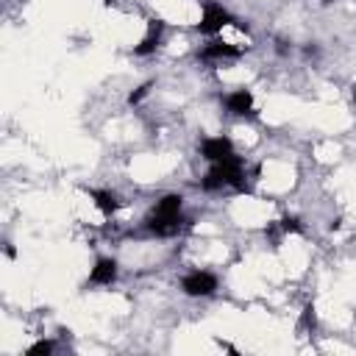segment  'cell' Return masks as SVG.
Listing matches in <instances>:
<instances>
[{"label":"cell","mask_w":356,"mask_h":356,"mask_svg":"<svg viewBox=\"0 0 356 356\" xmlns=\"http://www.w3.org/2000/svg\"><path fill=\"white\" fill-rule=\"evenodd\" d=\"M278 225H281L284 234H303V222H300V217H295V214H284V217L278 220Z\"/></svg>","instance_id":"obj_12"},{"label":"cell","mask_w":356,"mask_h":356,"mask_svg":"<svg viewBox=\"0 0 356 356\" xmlns=\"http://www.w3.org/2000/svg\"><path fill=\"white\" fill-rule=\"evenodd\" d=\"M117 275H120V264H117V259H111V256H100V259H95L86 284H92V286H111V284L117 281Z\"/></svg>","instance_id":"obj_5"},{"label":"cell","mask_w":356,"mask_h":356,"mask_svg":"<svg viewBox=\"0 0 356 356\" xmlns=\"http://www.w3.org/2000/svg\"><path fill=\"white\" fill-rule=\"evenodd\" d=\"M236 17L217 0H203V8H200V22H197V33L203 36H217L225 25H234Z\"/></svg>","instance_id":"obj_3"},{"label":"cell","mask_w":356,"mask_h":356,"mask_svg":"<svg viewBox=\"0 0 356 356\" xmlns=\"http://www.w3.org/2000/svg\"><path fill=\"white\" fill-rule=\"evenodd\" d=\"M217 286H220V281H217V275L209 273V270H189V273L181 278V289H184V295H189V298H209V295L217 292Z\"/></svg>","instance_id":"obj_4"},{"label":"cell","mask_w":356,"mask_h":356,"mask_svg":"<svg viewBox=\"0 0 356 356\" xmlns=\"http://www.w3.org/2000/svg\"><path fill=\"white\" fill-rule=\"evenodd\" d=\"M353 103H356V86H353Z\"/></svg>","instance_id":"obj_16"},{"label":"cell","mask_w":356,"mask_h":356,"mask_svg":"<svg viewBox=\"0 0 356 356\" xmlns=\"http://www.w3.org/2000/svg\"><path fill=\"white\" fill-rule=\"evenodd\" d=\"M225 186L245 189V161L236 153H231L222 161H214L209 167V172L200 178V189L203 192H220Z\"/></svg>","instance_id":"obj_2"},{"label":"cell","mask_w":356,"mask_h":356,"mask_svg":"<svg viewBox=\"0 0 356 356\" xmlns=\"http://www.w3.org/2000/svg\"><path fill=\"white\" fill-rule=\"evenodd\" d=\"M231 153H234V142H231L228 136H209V139L200 142V156H203L209 164L222 161V159H228Z\"/></svg>","instance_id":"obj_9"},{"label":"cell","mask_w":356,"mask_h":356,"mask_svg":"<svg viewBox=\"0 0 356 356\" xmlns=\"http://www.w3.org/2000/svg\"><path fill=\"white\" fill-rule=\"evenodd\" d=\"M325 3H331V0H325Z\"/></svg>","instance_id":"obj_18"},{"label":"cell","mask_w":356,"mask_h":356,"mask_svg":"<svg viewBox=\"0 0 356 356\" xmlns=\"http://www.w3.org/2000/svg\"><path fill=\"white\" fill-rule=\"evenodd\" d=\"M161 33H164V19L159 17L147 19V33L139 39V44H134V56H153L161 44Z\"/></svg>","instance_id":"obj_7"},{"label":"cell","mask_w":356,"mask_h":356,"mask_svg":"<svg viewBox=\"0 0 356 356\" xmlns=\"http://www.w3.org/2000/svg\"><path fill=\"white\" fill-rule=\"evenodd\" d=\"M86 195L92 197L95 209H97L100 214H106V217H111V214H117V211L122 209L120 195H117V192H111V189H86Z\"/></svg>","instance_id":"obj_10"},{"label":"cell","mask_w":356,"mask_h":356,"mask_svg":"<svg viewBox=\"0 0 356 356\" xmlns=\"http://www.w3.org/2000/svg\"><path fill=\"white\" fill-rule=\"evenodd\" d=\"M150 89H153V81H145V83H139L131 95H128V106H139L147 95H150Z\"/></svg>","instance_id":"obj_14"},{"label":"cell","mask_w":356,"mask_h":356,"mask_svg":"<svg viewBox=\"0 0 356 356\" xmlns=\"http://www.w3.org/2000/svg\"><path fill=\"white\" fill-rule=\"evenodd\" d=\"M222 103H225V111L234 114V117H248V114L256 111L253 108L256 100H253V92L250 89H234V92H228L222 97Z\"/></svg>","instance_id":"obj_8"},{"label":"cell","mask_w":356,"mask_h":356,"mask_svg":"<svg viewBox=\"0 0 356 356\" xmlns=\"http://www.w3.org/2000/svg\"><path fill=\"white\" fill-rule=\"evenodd\" d=\"M303 53H306V56H317V53H320V47H317V44H306V47H303Z\"/></svg>","instance_id":"obj_15"},{"label":"cell","mask_w":356,"mask_h":356,"mask_svg":"<svg viewBox=\"0 0 356 356\" xmlns=\"http://www.w3.org/2000/svg\"><path fill=\"white\" fill-rule=\"evenodd\" d=\"M181 211H184V195L167 192V195H161V197L156 200L153 211H150L147 220H145V228H147L153 236H175V234L181 231V225H184Z\"/></svg>","instance_id":"obj_1"},{"label":"cell","mask_w":356,"mask_h":356,"mask_svg":"<svg viewBox=\"0 0 356 356\" xmlns=\"http://www.w3.org/2000/svg\"><path fill=\"white\" fill-rule=\"evenodd\" d=\"M106 3H111V0H106Z\"/></svg>","instance_id":"obj_17"},{"label":"cell","mask_w":356,"mask_h":356,"mask_svg":"<svg viewBox=\"0 0 356 356\" xmlns=\"http://www.w3.org/2000/svg\"><path fill=\"white\" fill-rule=\"evenodd\" d=\"M239 56H242V47L231 44V42H222V39H211L209 44H203L197 50L200 61H228V58H239Z\"/></svg>","instance_id":"obj_6"},{"label":"cell","mask_w":356,"mask_h":356,"mask_svg":"<svg viewBox=\"0 0 356 356\" xmlns=\"http://www.w3.org/2000/svg\"><path fill=\"white\" fill-rule=\"evenodd\" d=\"M314 325H317V312H314V303H306V309H303V314H300L298 328H300V331H312Z\"/></svg>","instance_id":"obj_13"},{"label":"cell","mask_w":356,"mask_h":356,"mask_svg":"<svg viewBox=\"0 0 356 356\" xmlns=\"http://www.w3.org/2000/svg\"><path fill=\"white\" fill-rule=\"evenodd\" d=\"M56 350V342L53 339H36L33 345L25 348V356H50Z\"/></svg>","instance_id":"obj_11"}]
</instances>
